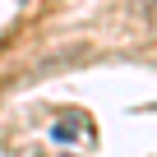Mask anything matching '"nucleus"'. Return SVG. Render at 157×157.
I'll list each match as a JSON object with an SVG mask.
<instances>
[{"instance_id":"obj_1","label":"nucleus","mask_w":157,"mask_h":157,"mask_svg":"<svg viewBox=\"0 0 157 157\" xmlns=\"http://www.w3.org/2000/svg\"><path fill=\"white\" fill-rule=\"evenodd\" d=\"M152 19H157V0H152Z\"/></svg>"}]
</instances>
